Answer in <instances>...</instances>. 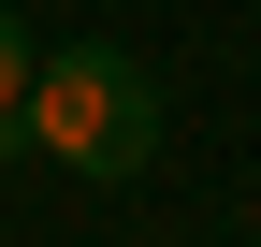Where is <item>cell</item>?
Listing matches in <instances>:
<instances>
[{
	"mask_svg": "<svg viewBox=\"0 0 261 247\" xmlns=\"http://www.w3.org/2000/svg\"><path fill=\"white\" fill-rule=\"evenodd\" d=\"M29 58H44V44H29V15L0 0V145H15V102H29Z\"/></svg>",
	"mask_w": 261,
	"mask_h": 247,
	"instance_id": "cell-2",
	"label": "cell"
},
{
	"mask_svg": "<svg viewBox=\"0 0 261 247\" xmlns=\"http://www.w3.org/2000/svg\"><path fill=\"white\" fill-rule=\"evenodd\" d=\"M0 247H15V233H0Z\"/></svg>",
	"mask_w": 261,
	"mask_h": 247,
	"instance_id": "cell-3",
	"label": "cell"
},
{
	"mask_svg": "<svg viewBox=\"0 0 261 247\" xmlns=\"http://www.w3.org/2000/svg\"><path fill=\"white\" fill-rule=\"evenodd\" d=\"M15 145L58 160V175H87V189H130L160 160V73L130 44H44L29 58V102H15Z\"/></svg>",
	"mask_w": 261,
	"mask_h": 247,
	"instance_id": "cell-1",
	"label": "cell"
}]
</instances>
